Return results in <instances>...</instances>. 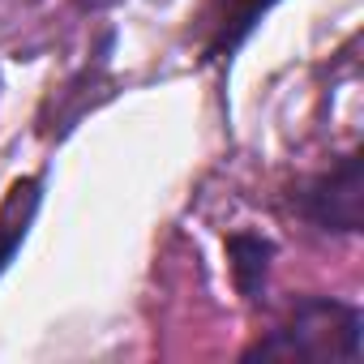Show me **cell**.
Returning <instances> with one entry per match:
<instances>
[{
    "instance_id": "cell-4",
    "label": "cell",
    "mask_w": 364,
    "mask_h": 364,
    "mask_svg": "<svg viewBox=\"0 0 364 364\" xmlns=\"http://www.w3.org/2000/svg\"><path fill=\"white\" fill-rule=\"evenodd\" d=\"M274 5V0H219V14H215V35H210V56H223V52H236L240 39L262 22V14Z\"/></svg>"
},
{
    "instance_id": "cell-5",
    "label": "cell",
    "mask_w": 364,
    "mask_h": 364,
    "mask_svg": "<svg viewBox=\"0 0 364 364\" xmlns=\"http://www.w3.org/2000/svg\"><path fill=\"white\" fill-rule=\"evenodd\" d=\"M228 257H232V279H236L240 296H249V300H253V296L266 287V270H270L274 245H270V240H262V236L240 232V236H232V240H228Z\"/></svg>"
},
{
    "instance_id": "cell-3",
    "label": "cell",
    "mask_w": 364,
    "mask_h": 364,
    "mask_svg": "<svg viewBox=\"0 0 364 364\" xmlns=\"http://www.w3.org/2000/svg\"><path fill=\"white\" fill-rule=\"evenodd\" d=\"M39 189H43L39 180H18L5 206H0V274H5V266L14 262V253L22 249V240L31 232V219L39 210Z\"/></svg>"
},
{
    "instance_id": "cell-1",
    "label": "cell",
    "mask_w": 364,
    "mask_h": 364,
    "mask_svg": "<svg viewBox=\"0 0 364 364\" xmlns=\"http://www.w3.org/2000/svg\"><path fill=\"white\" fill-rule=\"evenodd\" d=\"M360 313L330 304V300H309L296 309V317L274 330V338L266 347H257L253 355H283V360H360Z\"/></svg>"
},
{
    "instance_id": "cell-2",
    "label": "cell",
    "mask_w": 364,
    "mask_h": 364,
    "mask_svg": "<svg viewBox=\"0 0 364 364\" xmlns=\"http://www.w3.org/2000/svg\"><path fill=\"white\" fill-rule=\"evenodd\" d=\"M296 210L326 232H360L364 228V159L347 154L338 159V167L309 180L296 198Z\"/></svg>"
}]
</instances>
